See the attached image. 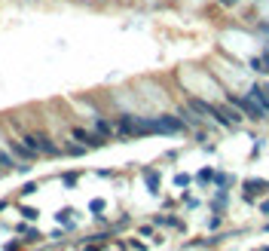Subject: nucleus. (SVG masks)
I'll return each mask as SVG.
<instances>
[{"instance_id":"nucleus-1","label":"nucleus","mask_w":269,"mask_h":251,"mask_svg":"<svg viewBox=\"0 0 269 251\" xmlns=\"http://www.w3.org/2000/svg\"><path fill=\"white\" fill-rule=\"evenodd\" d=\"M21 141H25L37 156H40V153H43V156H58V153H62V147L52 144V138H49L46 132H25V135H21Z\"/></svg>"},{"instance_id":"nucleus-2","label":"nucleus","mask_w":269,"mask_h":251,"mask_svg":"<svg viewBox=\"0 0 269 251\" xmlns=\"http://www.w3.org/2000/svg\"><path fill=\"white\" fill-rule=\"evenodd\" d=\"M9 150H13V156L19 159V163H28V159H34L37 153L31 150V147L25 141H19V138H9Z\"/></svg>"},{"instance_id":"nucleus-3","label":"nucleus","mask_w":269,"mask_h":251,"mask_svg":"<svg viewBox=\"0 0 269 251\" xmlns=\"http://www.w3.org/2000/svg\"><path fill=\"white\" fill-rule=\"evenodd\" d=\"M74 138L83 141V147H101V144H104L101 135H92V132H86V129H74Z\"/></svg>"},{"instance_id":"nucleus-4","label":"nucleus","mask_w":269,"mask_h":251,"mask_svg":"<svg viewBox=\"0 0 269 251\" xmlns=\"http://www.w3.org/2000/svg\"><path fill=\"white\" fill-rule=\"evenodd\" d=\"M95 129H98V135H101V138H104V135H116V126H110L107 120H95Z\"/></svg>"},{"instance_id":"nucleus-5","label":"nucleus","mask_w":269,"mask_h":251,"mask_svg":"<svg viewBox=\"0 0 269 251\" xmlns=\"http://www.w3.org/2000/svg\"><path fill=\"white\" fill-rule=\"evenodd\" d=\"M19 214H21V218H25V221H37V209H31V205H19Z\"/></svg>"},{"instance_id":"nucleus-6","label":"nucleus","mask_w":269,"mask_h":251,"mask_svg":"<svg viewBox=\"0 0 269 251\" xmlns=\"http://www.w3.org/2000/svg\"><path fill=\"white\" fill-rule=\"evenodd\" d=\"M31 193H37V184H25L21 187V196H31Z\"/></svg>"},{"instance_id":"nucleus-7","label":"nucleus","mask_w":269,"mask_h":251,"mask_svg":"<svg viewBox=\"0 0 269 251\" xmlns=\"http://www.w3.org/2000/svg\"><path fill=\"white\" fill-rule=\"evenodd\" d=\"M64 150H67V153H74V156H77V153H83V147H80V144H67V147H64Z\"/></svg>"},{"instance_id":"nucleus-8","label":"nucleus","mask_w":269,"mask_h":251,"mask_svg":"<svg viewBox=\"0 0 269 251\" xmlns=\"http://www.w3.org/2000/svg\"><path fill=\"white\" fill-rule=\"evenodd\" d=\"M62 181H64L67 187H74V184H77V175H62Z\"/></svg>"},{"instance_id":"nucleus-9","label":"nucleus","mask_w":269,"mask_h":251,"mask_svg":"<svg viewBox=\"0 0 269 251\" xmlns=\"http://www.w3.org/2000/svg\"><path fill=\"white\" fill-rule=\"evenodd\" d=\"M6 251H21V245H19V242H9V245H6Z\"/></svg>"},{"instance_id":"nucleus-10","label":"nucleus","mask_w":269,"mask_h":251,"mask_svg":"<svg viewBox=\"0 0 269 251\" xmlns=\"http://www.w3.org/2000/svg\"><path fill=\"white\" fill-rule=\"evenodd\" d=\"M6 209H9V202L3 199V202H0V211H6Z\"/></svg>"}]
</instances>
